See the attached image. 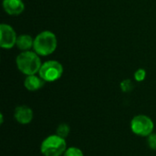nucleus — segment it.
<instances>
[{
	"label": "nucleus",
	"mask_w": 156,
	"mask_h": 156,
	"mask_svg": "<svg viewBox=\"0 0 156 156\" xmlns=\"http://www.w3.org/2000/svg\"><path fill=\"white\" fill-rule=\"evenodd\" d=\"M69 132H70V127L67 123H60L56 129V134L65 139L69 136Z\"/></svg>",
	"instance_id": "obj_11"
},
{
	"label": "nucleus",
	"mask_w": 156,
	"mask_h": 156,
	"mask_svg": "<svg viewBox=\"0 0 156 156\" xmlns=\"http://www.w3.org/2000/svg\"><path fill=\"white\" fill-rule=\"evenodd\" d=\"M16 64L18 70L26 76L35 75L38 73L42 62L35 51H22L16 58Z\"/></svg>",
	"instance_id": "obj_1"
},
{
	"label": "nucleus",
	"mask_w": 156,
	"mask_h": 156,
	"mask_svg": "<svg viewBox=\"0 0 156 156\" xmlns=\"http://www.w3.org/2000/svg\"><path fill=\"white\" fill-rule=\"evenodd\" d=\"M67 149L66 139L56 133L46 137L40 144V153L43 156H61Z\"/></svg>",
	"instance_id": "obj_3"
},
{
	"label": "nucleus",
	"mask_w": 156,
	"mask_h": 156,
	"mask_svg": "<svg viewBox=\"0 0 156 156\" xmlns=\"http://www.w3.org/2000/svg\"><path fill=\"white\" fill-rule=\"evenodd\" d=\"M63 156H84V154L80 148L73 146V147H69L64 153Z\"/></svg>",
	"instance_id": "obj_13"
},
{
	"label": "nucleus",
	"mask_w": 156,
	"mask_h": 156,
	"mask_svg": "<svg viewBox=\"0 0 156 156\" xmlns=\"http://www.w3.org/2000/svg\"><path fill=\"white\" fill-rule=\"evenodd\" d=\"M33 117L34 114L32 109L27 105H19L14 111V118L20 124L26 125L30 123Z\"/></svg>",
	"instance_id": "obj_7"
},
{
	"label": "nucleus",
	"mask_w": 156,
	"mask_h": 156,
	"mask_svg": "<svg viewBox=\"0 0 156 156\" xmlns=\"http://www.w3.org/2000/svg\"><path fill=\"white\" fill-rule=\"evenodd\" d=\"M58 47V38L56 35L49 31L44 30L37 35L34 38L33 48L34 51L39 56H49L51 55Z\"/></svg>",
	"instance_id": "obj_2"
},
{
	"label": "nucleus",
	"mask_w": 156,
	"mask_h": 156,
	"mask_svg": "<svg viewBox=\"0 0 156 156\" xmlns=\"http://www.w3.org/2000/svg\"><path fill=\"white\" fill-rule=\"evenodd\" d=\"M120 87H121V90L122 92H125V93H128L130 91H132L133 90V82L130 80V79H126V80H123L121 84H120Z\"/></svg>",
	"instance_id": "obj_12"
},
{
	"label": "nucleus",
	"mask_w": 156,
	"mask_h": 156,
	"mask_svg": "<svg viewBox=\"0 0 156 156\" xmlns=\"http://www.w3.org/2000/svg\"><path fill=\"white\" fill-rule=\"evenodd\" d=\"M146 78V71L144 69H139L134 72V80L136 81L142 82L145 80Z\"/></svg>",
	"instance_id": "obj_14"
},
{
	"label": "nucleus",
	"mask_w": 156,
	"mask_h": 156,
	"mask_svg": "<svg viewBox=\"0 0 156 156\" xmlns=\"http://www.w3.org/2000/svg\"><path fill=\"white\" fill-rule=\"evenodd\" d=\"M147 144L150 149L156 151V133H153L147 137Z\"/></svg>",
	"instance_id": "obj_15"
},
{
	"label": "nucleus",
	"mask_w": 156,
	"mask_h": 156,
	"mask_svg": "<svg viewBox=\"0 0 156 156\" xmlns=\"http://www.w3.org/2000/svg\"><path fill=\"white\" fill-rule=\"evenodd\" d=\"M3 122H4V116H3V113H1L0 114V123L3 124Z\"/></svg>",
	"instance_id": "obj_16"
},
{
	"label": "nucleus",
	"mask_w": 156,
	"mask_h": 156,
	"mask_svg": "<svg viewBox=\"0 0 156 156\" xmlns=\"http://www.w3.org/2000/svg\"><path fill=\"white\" fill-rule=\"evenodd\" d=\"M15 29L8 24L0 25V46L2 48L10 49L16 45L17 39Z\"/></svg>",
	"instance_id": "obj_6"
},
{
	"label": "nucleus",
	"mask_w": 156,
	"mask_h": 156,
	"mask_svg": "<svg viewBox=\"0 0 156 156\" xmlns=\"http://www.w3.org/2000/svg\"><path fill=\"white\" fill-rule=\"evenodd\" d=\"M34 45V39L31 37L30 35L23 34L17 37L16 39V47L22 50V51H27L30 50L31 48H33Z\"/></svg>",
	"instance_id": "obj_10"
},
{
	"label": "nucleus",
	"mask_w": 156,
	"mask_h": 156,
	"mask_svg": "<svg viewBox=\"0 0 156 156\" xmlns=\"http://www.w3.org/2000/svg\"><path fill=\"white\" fill-rule=\"evenodd\" d=\"M46 81L38 75H29L27 76L24 81V86L25 88L29 90V91H37L40 89H42L45 85Z\"/></svg>",
	"instance_id": "obj_9"
},
{
	"label": "nucleus",
	"mask_w": 156,
	"mask_h": 156,
	"mask_svg": "<svg viewBox=\"0 0 156 156\" xmlns=\"http://www.w3.org/2000/svg\"><path fill=\"white\" fill-rule=\"evenodd\" d=\"M63 71L64 69L60 62L57 60H48L42 63L38 75L46 82H54L61 78Z\"/></svg>",
	"instance_id": "obj_5"
},
{
	"label": "nucleus",
	"mask_w": 156,
	"mask_h": 156,
	"mask_svg": "<svg viewBox=\"0 0 156 156\" xmlns=\"http://www.w3.org/2000/svg\"><path fill=\"white\" fill-rule=\"evenodd\" d=\"M131 130L135 135L141 137H148L154 133V122L149 116L139 114L132 119Z\"/></svg>",
	"instance_id": "obj_4"
},
{
	"label": "nucleus",
	"mask_w": 156,
	"mask_h": 156,
	"mask_svg": "<svg viewBox=\"0 0 156 156\" xmlns=\"http://www.w3.org/2000/svg\"><path fill=\"white\" fill-rule=\"evenodd\" d=\"M3 8L9 16H19L25 10L23 0H3Z\"/></svg>",
	"instance_id": "obj_8"
}]
</instances>
